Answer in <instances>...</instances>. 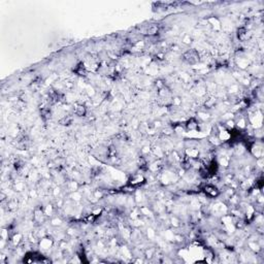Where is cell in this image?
Instances as JSON below:
<instances>
[{"label": "cell", "mask_w": 264, "mask_h": 264, "mask_svg": "<svg viewBox=\"0 0 264 264\" xmlns=\"http://www.w3.org/2000/svg\"><path fill=\"white\" fill-rule=\"evenodd\" d=\"M59 123H60L61 125H69V124H71V123H72V119L70 118V117L66 116L63 119H61Z\"/></svg>", "instance_id": "5b68a950"}, {"label": "cell", "mask_w": 264, "mask_h": 264, "mask_svg": "<svg viewBox=\"0 0 264 264\" xmlns=\"http://www.w3.org/2000/svg\"><path fill=\"white\" fill-rule=\"evenodd\" d=\"M21 238H22V235H21V234H19V233L16 234V235L12 237V244H14L15 246H17V244L21 242Z\"/></svg>", "instance_id": "8992f818"}, {"label": "cell", "mask_w": 264, "mask_h": 264, "mask_svg": "<svg viewBox=\"0 0 264 264\" xmlns=\"http://www.w3.org/2000/svg\"><path fill=\"white\" fill-rule=\"evenodd\" d=\"M184 58L190 64H195V63H197L199 61V55L197 54L196 51L191 50V51H188L187 53H185Z\"/></svg>", "instance_id": "6da1fadb"}, {"label": "cell", "mask_w": 264, "mask_h": 264, "mask_svg": "<svg viewBox=\"0 0 264 264\" xmlns=\"http://www.w3.org/2000/svg\"><path fill=\"white\" fill-rule=\"evenodd\" d=\"M205 192L207 193L208 195H210V196H217L219 193L218 190H217V188H215L214 186H206Z\"/></svg>", "instance_id": "277c9868"}, {"label": "cell", "mask_w": 264, "mask_h": 264, "mask_svg": "<svg viewBox=\"0 0 264 264\" xmlns=\"http://www.w3.org/2000/svg\"><path fill=\"white\" fill-rule=\"evenodd\" d=\"M86 107H85V105H83V104H76L75 105V108H74V114L76 115V116L78 117H83L86 115Z\"/></svg>", "instance_id": "7a4b0ae2"}, {"label": "cell", "mask_w": 264, "mask_h": 264, "mask_svg": "<svg viewBox=\"0 0 264 264\" xmlns=\"http://www.w3.org/2000/svg\"><path fill=\"white\" fill-rule=\"evenodd\" d=\"M52 244H53L52 239H49V238H42L40 240V248L42 250H48V249H50L52 247Z\"/></svg>", "instance_id": "3957f363"}]
</instances>
